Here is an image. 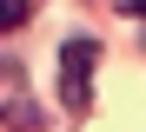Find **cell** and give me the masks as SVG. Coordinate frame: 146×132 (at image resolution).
<instances>
[{"mask_svg": "<svg viewBox=\"0 0 146 132\" xmlns=\"http://www.w3.org/2000/svg\"><path fill=\"white\" fill-rule=\"evenodd\" d=\"M33 0H0V33H13V26H27Z\"/></svg>", "mask_w": 146, "mask_h": 132, "instance_id": "obj_3", "label": "cell"}, {"mask_svg": "<svg viewBox=\"0 0 146 132\" xmlns=\"http://www.w3.org/2000/svg\"><path fill=\"white\" fill-rule=\"evenodd\" d=\"M0 112H7L13 125H33V119H40V112H33V106H27V99H20V73H13V66H7V73H0Z\"/></svg>", "mask_w": 146, "mask_h": 132, "instance_id": "obj_2", "label": "cell"}, {"mask_svg": "<svg viewBox=\"0 0 146 132\" xmlns=\"http://www.w3.org/2000/svg\"><path fill=\"white\" fill-rule=\"evenodd\" d=\"M93 60H100L93 40H66L60 46V99H66V112L93 106Z\"/></svg>", "mask_w": 146, "mask_h": 132, "instance_id": "obj_1", "label": "cell"}]
</instances>
